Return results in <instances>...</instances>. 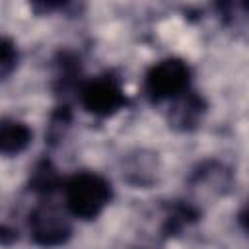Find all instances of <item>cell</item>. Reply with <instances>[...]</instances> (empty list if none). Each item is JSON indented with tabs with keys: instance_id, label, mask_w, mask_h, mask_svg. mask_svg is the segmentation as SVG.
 Masks as SVG:
<instances>
[{
	"instance_id": "obj_2",
	"label": "cell",
	"mask_w": 249,
	"mask_h": 249,
	"mask_svg": "<svg viewBox=\"0 0 249 249\" xmlns=\"http://www.w3.org/2000/svg\"><path fill=\"white\" fill-rule=\"evenodd\" d=\"M191 89V68L183 58L167 56L152 64L144 76V95L152 105L173 101Z\"/></svg>"
},
{
	"instance_id": "obj_3",
	"label": "cell",
	"mask_w": 249,
	"mask_h": 249,
	"mask_svg": "<svg viewBox=\"0 0 249 249\" xmlns=\"http://www.w3.org/2000/svg\"><path fill=\"white\" fill-rule=\"evenodd\" d=\"M27 230L31 241L45 249L60 247L72 237L68 210H62L51 200H41L29 210Z\"/></svg>"
},
{
	"instance_id": "obj_1",
	"label": "cell",
	"mask_w": 249,
	"mask_h": 249,
	"mask_svg": "<svg viewBox=\"0 0 249 249\" xmlns=\"http://www.w3.org/2000/svg\"><path fill=\"white\" fill-rule=\"evenodd\" d=\"M64 206L68 214L80 220L97 218L113 196L111 183L93 171H78L62 183Z\"/></svg>"
},
{
	"instance_id": "obj_5",
	"label": "cell",
	"mask_w": 249,
	"mask_h": 249,
	"mask_svg": "<svg viewBox=\"0 0 249 249\" xmlns=\"http://www.w3.org/2000/svg\"><path fill=\"white\" fill-rule=\"evenodd\" d=\"M231 181H233V173L228 165L216 160H206V161H200L196 167H193L187 179V185L193 196L196 198L195 202L198 204L200 198L224 196L230 191Z\"/></svg>"
},
{
	"instance_id": "obj_14",
	"label": "cell",
	"mask_w": 249,
	"mask_h": 249,
	"mask_svg": "<svg viewBox=\"0 0 249 249\" xmlns=\"http://www.w3.org/2000/svg\"><path fill=\"white\" fill-rule=\"evenodd\" d=\"M138 249H156V247H152V245H142V247H138Z\"/></svg>"
},
{
	"instance_id": "obj_12",
	"label": "cell",
	"mask_w": 249,
	"mask_h": 249,
	"mask_svg": "<svg viewBox=\"0 0 249 249\" xmlns=\"http://www.w3.org/2000/svg\"><path fill=\"white\" fill-rule=\"evenodd\" d=\"M18 58H19V54H18L16 43L8 35H4L2 37V43H0V80L2 82L8 80L10 74L16 70Z\"/></svg>"
},
{
	"instance_id": "obj_9",
	"label": "cell",
	"mask_w": 249,
	"mask_h": 249,
	"mask_svg": "<svg viewBox=\"0 0 249 249\" xmlns=\"http://www.w3.org/2000/svg\"><path fill=\"white\" fill-rule=\"evenodd\" d=\"M33 132L31 128L18 119L4 117L0 123V152L6 158L21 154L29 144H31Z\"/></svg>"
},
{
	"instance_id": "obj_13",
	"label": "cell",
	"mask_w": 249,
	"mask_h": 249,
	"mask_svg": "<svg viewBox=\"0 0 249 249\" xmlns=\"http://www.w3.org/2000/svg\"><path fill=\"white\" fill-rule=\"evenodd\" d=\"M237 224L239 228L249 235V198L241 204V208L237 210Z\"/></svg>"
},
{
	"instance_id": "obj_7",
	"label": "cell",
	"mask_w": 249,
	"mask_h": 249,
	"mask_svg": "<svg viewBox=\"0 0 249 249\" xmlns=\"http://www.w3.org/2000/svg\"><path fill=\"white\" fill-rule=\"evenodd\" d=\"M200 220V206L193 198H177L163 206L161 224H160V237L169 239L177 237L183 230L191 228Z\"/></svg>"
},
{
	"instance_id": "obj_11",
	"label": "cell",
	"mask_w": 249,
	"mask_h": 249,
	"mask_svg": "<svg viewBox=\"0 0 249 249\" xmlns=\"http://www.w3.org/2000/svg\"><path fill=\"white\" fill-rule=\"evenodd\" d=\"M70 124H72V111H70V105L62 101L51 113V119H49V124H47V132H45L47 144L49 146H56L66 136Z\"/></svg>"
},
{
	"instance_id": "obj_10",
	"label": "cell",
	"mask_w": 249,
	"mask_h": 249,
	"mask_svg": "<svg viewBox=\"0 0 249 249\" xmlns=\"http://www.w3.org/2000/svg\"><path fill=\"white\" fill-rule=\"evenodd\" d=\"M60 185H62V179L58 175V169L47 158L39 160L35 163V167L31 169V173H29V191H33L35 195L49 196Z\"/></svg>"
},
{
	"instance_id": "obj_6",
	"label": "cell",
	"mask_w": 249,
	"mask_h": 249,
	"mask_svg": "<svg viewBox=\"0 0 249 249\" xmlns=\"http://www.w3.org/2000/svg\"><path fill=\"white\" fill-rule=\"evenodd\" d=\"M206 109H208L206 99L198 91L189 89L171 101V105L167 109V123L173 130L191 132L202 123Z\"/></svg>"
},
{
	"instance_id": "obj_8",
	"label": "cell",
	"mask_w": 249,
	"mask_h": 249,
	"mask_svg": "<svg viewBox=\"0 0 249 249\" xmlns=\"http://www.w3.org/2000/svg\"><path fill=\"white\" fill-rule=\"evenodd\" d=\"M53 89L58 97H66L68 93L80 89L84 78H82V64L80 56L72 51H60L56 58L53 60Z\"/></svg>"
},
{
	"instance_id": "obj_4",
	"label": "cell",
	"mask_w": 249,
	"mask_h": 249,
	"mask_svg": "<svg viewBox=\"0 0 249 249\" xmlns=\"http://www.w3.org/2000/svg\"><path fill=\"white\" fill-rule=\"evenodd\" d=\"M80 105L93 117L105 119L121 111L128 99L121 86V78L113 72H101L82 82L78 89Z\"/></svg>"
}]
</instances>
